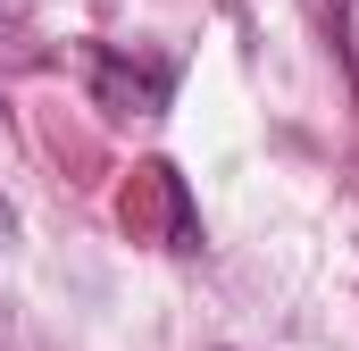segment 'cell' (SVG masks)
<instances>
[{
    "mask_svg": "<svg viewBox=\"0 0 359 351\" xmlns=\"http://www.w3.org/2000/svg\"><path fill=\"white\" fill-rule=\"evenodd\" d=\"M126 226H134V234H159L168 251H201V209H192V192H184V176L168 168V159L134 168V192H126Z\"/></svg>",
    "mask_w": 359,
    "mask_h": 351,
    "instance_id": "6da1fadb",
    "label": "cell"
},
{
    "mask_svg": "<svg viewBox=\"0 0 359 351\" xmlns=\"http://www.w3.org/2000/svg\"><path fill=\"white\" fill-rule=\"evenodd\" d=\"M92 92L117 117H159L168 92H176V59H126V51L92 42Z\"/></svg>",
    "mask_w": 359,
    "mask_h": 351,
    "instance_id": "7a4b0ae2",
    "label": "cell"
}]
</instances>
